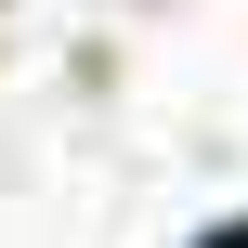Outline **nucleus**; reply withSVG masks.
<instances>
[{
  "label": "nucleus",
  "mask_w": 248,
  "mask_h": 248,
  "mask_svg": "<svg viewBox=\"0 0 248 248\" xmlns=\"http://www.w3.org/2000/svg\"><path fill=\"white\" fill-rule=\"evenodd\" d=\"M235 248H248V235H235Z\"/></svg>",
  "instance_id": "nucleus-1"
}]
</instances>
